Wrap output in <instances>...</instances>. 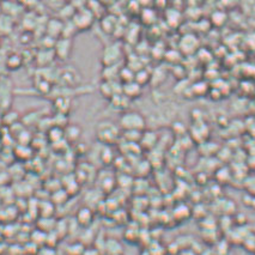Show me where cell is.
<instances>
[{
	"instance_id": "1",
	"label": "cell",
	"mask_w": 255,
	"mask_h": 255,
	"mask_svg": "<svg viewBox=\"0 0 255 255\" xmlns=\"http://www.w3.org/2000/svg\"><path fill=\"white\" fill-rule=\"evenodd\" d=\"M123 132H121L119 125L112 123L109 120L101 121L96 127V138L103 145H113L120 140Z\"/></svg>"
},
{
	"instance_id": "2",
	"label": "cell",
	"mask_w": 255,
	"mask_h": 255,
	"mask_svg": "<svg viewBox=\"0 0 255 255\" xmlns=\"http://www.w3.org/2000/svg\"><path fill=\"white\" fill-rule=\"evenodd\" d=\"M118 125L121 132H143L146 128V119L139 112L126 111L123 112Z\"/></svg>"
},
{
	"instance_id": "3",
	"label": "cell",
	"mask_w": 255,
	"mask_h": 255,
	"mask_svg": "<svg viewBox=\"0 0 255 255\" xmlns=\"http://www.w3.org/2000/svg\"><path fill=\"white\" fill-rule=\"evenodd\" d=\"M95 18H96V17L94 16V13L91 12L87 6H85V7L78 8V10L75 12V14H73L72 19L71 20H72V23L75 24L77 30L87 31L91 28V26H93Z\"/></svg>"
},
{
	"instance_id": "4",
	"label": "cell",
	"mask_w": 255,
	"mask_h": 255,
	"mask_svg": "<svg viewBox=\"0 0 255 255\" xmlns=\"http://www.w3.org/2000/svg\"><path fill=\"white\" fill-rule=\"evenodd\" d=\"M121 58H123V49L119 43H109L103 48L101 61L103 67L112 66V65H119Z\"/></svg>"
},
{
	"instance_id": "5",
	"label": "cell",
	"mask_w": 255,
	"mask_h": 255,
	"mask_svg": "<svg viewBox=\"0 0 255 255\" xmlns=\"http://www.w3.org/2000/svg\"><path fill=\"white\" fill-rule=\"evenodd\" d=\"M72 49H73L72 38H67V37L56 38V41L54 42V47H53L55 58H58L59 60L61 61L69 60L71 54H72Z\"/></svg>"
},
{
	"instance_id": "6",
	"label": "cell",
	"mask_w": 255,
	"mask_h": 255,
	"mask_svg": "<svg viewBox=\"0 0 255 255\" xmlns=\"http://www.w3.org/2000/svg\"><path fill=\"white\" fill-rule=\"evenodd\" d=\"M100 93L105 99L111 100L115 95L123 93V84L118 81H103L100 85Z\"/></svg>"
},
{
	"instance_id": "7",
	"label": "cell",
	"mask_w": 255,
	"mask_h": 255,
	"mask_svg": "<svg viewBox=\"0 0 255 255\" xmlns=\"http://www.w3.org/2000/svg\"><path fill=\"white\" fill-rule=\"evenodd\" d=\"M62 28H64V22H62L61 19H50L49 22L47 23V35H48L49 37L56 40V38L61 37Z\"/></svg>"
},
{
	"instance_id": "8",
	"label": "cell",
	"mask_w": 255,
	"mask_h": 255,
	"mask_svg": "<svg viewBox=\"0 0 255 255\" xmlns=\"http://www.w3.org/2000/svg\"><path fill=\"white\" fill-rule=\"evenodd\" d=\"M123 94L129 100L138 99L141 95V85H139L137 82L132 81L123 84Z\"/></svg>"
},
{
	"instance_id": "9",
	"label": "cell",
	"mask_w": 255,
	"mask_h": 255,
	"mask_svg": "<svg viewBox=\"0 0 255 255\" xmlns=\"http://www.w3.org/2000/svg\"><path fill=\"white\" fill-rule=\"evenodd\" d=\"M109 101H111V105L113 106V108L114 109H118V111H121V112H126L127 107H128L129 101L131 100L121 93V94L115 95V96Z\"/></svg>"
},
{
	"instance_id": "10",
	"label": "cell",
	"mask_w": 255,
	"mask_h": 255,
	"mask_svg": "<svg viewBox=\"0 0 255 255\" xmlns=\"http://www.w3.org/2000/svg\"><path fill=\"white\" fill-rule=\"evenodd\" d=\"M118 25L117 17L111 16V14H107V16H103L102 19H101V28L102 30L107 32V34H112V32L115 31Z\"/></svg>"
},
{
	"instance_id": "11",
	"label": "cell",
	"mask_w": 255,
	"mask_h": 255,
	"mask_svg": "<svg viewBox=\"0 0 255 255\" xmlns=\"http://www.w3.org/2000/svg\"><path fill=\"white\" fill-rule=\"evenodd\" d=\"M82 134V129L81 127H78L77 125H70L65 128L64 131V137L66 139H69L71 141H76L81 138Z\"/></svg>"
},
{
	"instance_id": "12",
	"label": "cell",
	"mask_w": 255,
	"mask_h": 255,
	"mask_svg": "<svg viewBox=\"0 0 255 255\" xmlns=\"http://www.w3.org/2000/svg\"><path fill=\"white\" fill-rule=\"evenodd\" d=\"M134 76L135 77H141V78H135L134 79V82H137L139 85H141V87L146 84V83H149V81H150V75H149V73H146V71H144V70L138 71L137 73H134Z\"/></svg>"
},
{
	"instance_id": "13",
	"label": "cell",
	"mask_w": 255,
	"mask_h": 255,
	"mask_svg": "<svg viewBox=\"0 0 255 255\" xmlns=\"http://www.w3.org/2000/svg\"><path fill=\"white\" fill-rule=\"evenodd\" d=\"M7 64L11 70H17L18 67H20V65H22V59H20L19 55H12L8 58Z\"/></svg>"
},
{
	"instance_id": "14",
	"label": "cell",
	"mask_w": 255,
	"mask_h": 255,
	"mask_svg": "<svg viewBox=\"0 0 255 255\" xmlns=\"http://www.w3.org/2000/svg\"><path fill=\"white\" fill-rule=\"evenodd\" d=\"M43 1L47 2L49 6H58L59 8H60L62 6V4H64V0H43Z\"/></svg>"
},
{
	"instance_id": "15",
	"label": "cell",
	"mask_w": 255,
	"mask_h": 255,
	"mask_svg": "<svg viewBox=\"0 0 255 255\" xmlns=\"http://www.w3.org/2000/svg\"><path fill=\"white\" fill-rule=\"evenodd\" d=\"M99 1L103 5H109V4H112V2H114L115 0H99Z\"/></svg>"
},
{
	"instance_id": "16",
	"label": "cell",
	"mask_w": 255,
	"mask_h": 255,
	"mask_svg": "<svg viewBox=\"0 0 255 255\" xmlns=\"http://www.w3.org/2000/svg\"><path fill=\"white\" fill-rule=\"evenodd\" d=\"M64 1H71V0H64Z\"/></svg>"
}]
</instances>
